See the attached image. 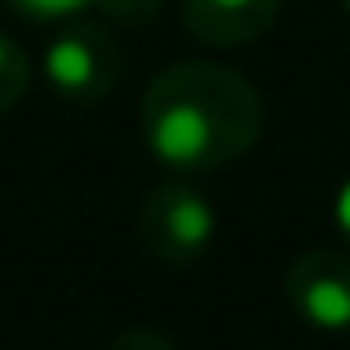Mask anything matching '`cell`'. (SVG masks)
I'll list each match as a JSON object with an SVG mask.
<instances>
[{
	"instance_id": "obj_5",
	"label": "cell",
	"mask_w": 350,
	"mask_h": 350,
	"mask_svg": "<svg viewBox=\"0 0 350 350\" xmlns=\"http://www.w3.org/2000/svg\"><path fill=\"white\" fill-rule=\"evenodd\" d=\"M284 0H182V23L200 44L239 49L275 27Z\"/></svg>"
},
{
	"instance_id": "obj_8",
	"label": "cell",
	"mask_w": 350,
	"mask_h": 350,
	"mask_svg": "<svg viewBox=\"0 0 350 350\" xmlns=\"http://www.w3.org/2000/svg\"><path fill=\"white\" fill-rule=\"evenodd\" d=\"M107 350H178L164 333H155V328H129V333H120Z\"/></svg>"
},
{
	"instance_id": "obj_4",
	"label": "cell",
	"mask_w": 350,
	"mask_h": 350,
	"mask_svg": "<svg viewBox=\"0 0 350 350\" xmlns=\"http://www.w3.org/2000/svg\"><path fill=\"white\" fill-rule=\"evenodd\" d=\"M288 306L319 333L350 328V257L337 248H306L284 271Z\"/></svg>"
},
{
	"instance_id": "obj_2",
	"label": "cell",
	"mask_w": 350,
	"mask_h": 350,
	"mask_svg": "<svg viewBox=\"0 0 350 350\" xmlns=\"http://www.w3.org/2000/svg\"><path fill=\"white\" fill-rule=\"evenodd\" d=\"M44 80L62 103L76 107H94L111 98V89L120 85V44L111 36V23L71 18V23L49 27Z\"/></svg>"
},
{
	"instance_id": "obj_7",
	"label": "cell",
	"mask_w": 350,
	"mask_h": 350,
	"mask_svg": "<svg viewBox=\"0 0 350 350\" xmlns=\"http://www.w3.org/2000/svg\"><path fill=\"white\" fill-rule=\"evenodd\" d=\"M27 85H31V58L23 53V44L0 36V116L14 111L23 103Z\"/></svg>"
},
{
	"instance_id": "obj_3",
	"label": "cell",
	"mask_w": 350,
	"mask_h": 350,
	"mask_svg": "<svg viewBox=\"0 0 350 350\" xmlns=\"http://www.w3.org/2000/svg\"><path fill=\"white\" fill-rule=\"evenodd\" d=\"M137 231L142 244L155 262L164 266H191L196 257L208 253L217 235V213L208 204L204 191H196L191 182L173 178L160 182L151 196L142 200V213H137Z\"/></svg>"
},
{
	"instance_id": "obj_1",
	"label": "cell",
	"mask_w": 350,
	"mask_h": 350,
	"mask_svg": "<svg viewBox=\"0 0 350 350\" xmlns=\"http://www.w3.org/2000/svg\"><path fill=\"white\" fill-rule=\"evenodd\" d=\"M137 124L151 160L191 178L226 169L253 151L266 124V103L239 71L187 58L155 71L137 107Z\"/></svg>"
},
{
	"instance_id": "obj_10",
	"label": "cell",
	"mask_w": 350,
	"mask_h": 350,
	"mask_svg": "<svg viewBox=\"0 0 350 350\" xmlns=\"http://www.w3.org/2000/svg\"><path fill=\"white\" fill-rule=\"evenodd\" d=\"M342 9H346V14H350V0H342Z\"/></svg>"
},
{
	"instance_id": "obj_6",
	"label": "cell",
	"mask_w": 350,
	"mask_h": 350,
	"mask_svg": "<svg viewBox=\"0 0 350 350\" xmlns=\"http://www.w3.org/2000/svg\"><path fill=\"white\" fill-rule=\"evenodd\" d=\"M18 18L40 27H58L71 18H103L116 27H146L164 0H9Z\"/></svg>"
},
{
	"instance_id": "obj_9",
	"label": "cell",
	"mask_w": 350,
	"mask_h": 350,
	"mask_svg": "<svg viewBox=\"0 0 350 350\" xmlns=\"http://www.w3.org/2000/svg\"><path fill=\"white\" fill-rule=\"evenodd\" d=\"M333 217H337V231H342V239L350 244V178L342 182V191H337V208H333Z\"/></svg>"
}]
</instances>
